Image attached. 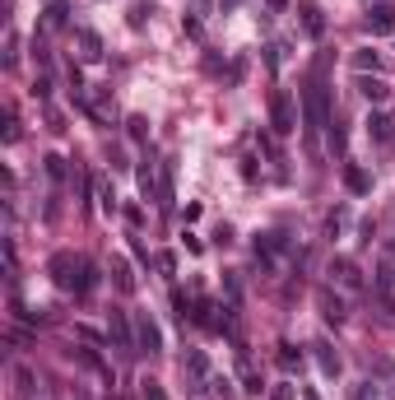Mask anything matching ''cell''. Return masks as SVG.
<instances>
[{
    "label": "cell",
    "instance_id": "cell-1",
    "mask_svg": "<svg viewBox=\"0 0 395 400\" xmlns=\"http://www.w3.org/2000/svg\"><path fill=\"white\" fill-rule=\"evenodd\" d=\"M303 117H307V140L317 144V131L321 126H330V93H326V84L321 79H312L303 93Z\"/></svg>",
    "mask_w": 395,
    "mask_h": 400
},
{
    "label": "cell",
    "instance_id": "cell-2",
    "mask_svg": "<svg viewBox=\"0 0 395 400\" xmlns=\"http://www.w3.org/2000/svg\"><path fill=\"white\" fill-rule=\"evenodd\" d=\"M182 377H186V386H191V396H200V391L210 386V354H205V349H186Z\"/></svg>",
    "mask_w": 395,
    "mask_h": 400
},
{
    "label": "cell",
    "instance_id": "cell-3",
    "mask_svg": "<svg viewBox=\"0 0 395 400\" xmlns=\"http://www.w3.org/2000/svg\"><path fill=\"white\" fill-rule=\"evenodd\" d=\"M135 349L140 354H163V331H158V322H153L149 312L135 317Z\"/></svg>",
    "mask_w": 395,
    "mask_h": 400
},
{
    "label": "cell",
    "instance_id": "cell-4",
    "mask_svg": "<svg viewBox=\"0 0 395 400\" xmlns=\"http://www.w3.org/2000/svg\"><path fill=\"white\" fill-rule=\"evenodd\" d=\"M107 335L117 340V349H126V354H140V349H135V322H131L126 312L112 308V317H107Z\"/></svg>",
    "mask_w": 395,
    "mask_h": 400
},
{
    "label": "cell",
    "instance_id": "cell-5",
    "mask_svg": "<svg viewBox=\"0 0 395 400\" xmlns=\"http://www.w3.org/2000/svg\"><path fill=\"white\" fill-rule=\"evenodd\" d=\"M270 126H274V135L298 131V117H293V98H289V93H274V98H270Z\"/></svg>",
    "mask_w": 395,
    "mask_h": 400
},
{
    "label": "cell",
    "instance_id": "cell-6",
    "mask_svg": "<svg viewBox=\"0 0 395 400\" xmlns=\"http://www.w3.org/2000/svg\"><path fill=\"white\" fill-rule=\"evenodd\" d=\"M312 354H317V368H321V377H339V372H344V358L335 354V344L330 340H317V344H312Z\"/></svg>",
    "mask_w": 395,
    "mask_h": 400
},
{
    "label": "cell",
    "instance_id": "cell-7",
    "mask_svg": "<svg viewBox=\"0 0 395 400\" xmlns=\"http://www.w3.org/2000/svg\"><path fill=\"white\" fill-rule=\"evenodd\" d=\"M330 279L344 284V289H363V270H358V261H349V256H335L330 261Z\"/></svg>",
    "mask_w": 395,
    "mask_h": 400
},
{
    "label": "cell",
    "instance_id": "cell-8",
    "mask_svg": "<svg viewBox=\"0 0 395 400\" xmlns=\"http://www.w3.org/2000/svg\"><path fill=\"white\" fill-rule=\"evenodd\" d=\"M367 28L372 33H395V5L391 0H377V5L367 10Z\"/></svg>",
    "mask_w": 395,
    "mask_h": 400
},
{
    "label": "cell",
    "instance_id": "cell-9",
    "mask_svg": "<svg viewBox=\"0 0 395 400\" xmlns=\"http://www.w3.org/2000/svg\"><path fill=\"white\" fill-rule=\"evenodd\" d=\"M75 256H70V251H56V256H51V265H47V270H51V279H56V284H61V289H75V275H70V270H75Z\"/></svg>",
    "mask_w": 395,
    "mask_h": 400
},
{
    "label": "cell",
    "instance_id": "cell-10",
    "mask_svg": "<svg viewBox=\"0 0 395 400\" xmlns=\"http://www.w3.org/2000/svg\"><path fill=\"white\" fill-rule=\"evenodd\" d=\"M317 308H321V317H326L330 326H339V322H344V298H339V293L317 289Z\"/></svg>",
    "mask_w": 395,
    "mask_h": 400
},
{
    "label": "cell",
    "instance_id": "cell-11",
    "mask_svg": "<svg viewBox=\"0 0 395 400\" xmlns=\"http://www.w3.org/2000/svg\"><path fill=\"white\" fill-rule=\"evenodd\" d=\"M367 135L377 140V144L395 140V117H391V112H372V117H367Z\"/></svg>",
    "mask_w": 395,
    "mask_h": 400
},
{
    "label": "cell",
    "instance_id": "cell-12",
    "mask_svg": "<svg viewBox=\"0 0 395 400\" xmlns=\"http://www.w3.org/2000/svg\"><path fill=\"white\" fill-rule=\"evenodd\" d=\"M358 93H363L367 103H386V98H391V84L377 79V75H358Z\"/></svg>",
    "mask_w": 395,
    "mask_h": 400
},
{
    "label": "cell",
    "instance_id": "cell-13",
    "mask_svg": "<svg viewBox=\"0 0 395 400\" xmlns=\"http://www.w3.org/2000/svg\"><path fill=\"white\" fill-rule=\"evenodd\" d=\"M298 15H303V28H307V38H321V33H326V19H321V5H312V0H303V5H298Z\"/></svg>",
    "mask_w": 395,
    "mask_h": 400
},
{
    "label": "cell",
    "instance_id": "cell-14",
    "mask_svg": "<svg viewBox=\"0 0 395 400\" xmlns=\"http://www.w3.org/2000/svg\"><path fill=\"white\" fill-rule=\"evenodd\" d=\"M98 279H103V275H98V265H93V261H79V275H75V293H79V298H89V293L98 289Z\"/></svg>",
    "mask_w": 395,
    "mask_h": 400
},
{
    "label": "cell",
    "instance_id": "cell-15",
    "mask_svg": "<svg viewBox=\"0 0 395 400\" xmlns=\"http://www.w3.org/2000/svg\"><path fill=\"white\" fill-rule=\"evenodd\" d=\"M349 61H353V70H358V75H367V70L377 75L381 65H386V61H381V51H372V47H358V51H353Z\"/></svg>",
    "mask_w": 395,
    "mask_h": 400
},
{
    "label": "cell",
    "instance_id": "cell-16",
    "mask_svg": "<svg viewBox=\"0 0 395 400\" xmlns=\"http://www.w3.org/2000/svg\"><path fill=\"white\" fill-rule=\"evenodd\" d=\"M140 191H144V196L149 200H158V163H153V158H144V163H140Z\"/></svg>",
    "mask_w": 395,
    "mask_h": 400
},
{
    "label": "cell",
    "instance_id": "cell-17",
    "mask_svg": "<svg viewBox=\"0 0 395 400\" xmlns=\"http://www.w3.org/2000/svg\"><path fill=\"white\" fill-rule=\"evenodd\" d=\"M112 279H117V289H121V293H135V270H131L126 256H112Z\"/></svg>",
    "mask_w": 395,
    "mask_h": 400
},
{
    "label": "cell",
    "instance_id": "cell-18",
    "mask_svg": "<svg viewBox=\"0 0 395 400\" xmlns=\"http://www.w3.org/2000/svg\"><path fill=\"white\" fill-rule=\"evenodd\" d=\"M75 38H79V56H84V61H98V56H103V38L93 28H79Z\"/></svg>",
    "mask_w": 395,
    "mask_h": 400
},
{
    "label": "cell",
    "instance_id": "cell-19",
    "mask_svg": "<svg viewBox=\"0 0 395 400\" xmlns=\"http://www.w3.org/2000/svg\"><path fill=\"white\" fill-rule=\"evenodd\" d=\"M274 363H279L284 372H298V368H303V349H293L289 340H284V344H279V354H274Z\"/></svg>",
    "mask_w": 395,
    "mask_h": 400
},
{
    "label": "cell",
    "instance_id": "cell-20",
    "mask_svg": "<svg viewBox=\"0 0 395 400\" xmlns=\"http://www.w3.org/2000/svg\"><path fill=\"white\" fill-rule=\"evenodd\" d=\"M344 182H349V191H353V196H367V191H372V177H367L363 168H353V163L344 168Z\"/></svg>",
    "mask_w": 395,
    "mask_h": 400
},
{
    "label": "cell",
    "instance_id": "cell-21",
    "mask_svg": "<svg viewBox=\"0 0 395 400\" xmlns=\"http://www.w3.org/2000/svg\"><path fill=\"white\" fill-rule=\"evenodd\" d=\"M377 293H386V298L395 293V261H391V256L377 265Z\"/></svg>",
    "mask_w": 395,
    "mask_h": 400
},
{
    "label": "cell",
    "instance_id": "cell-22",
    "mask_svg": "<svg viewBox=\"0 0 395 400\" xmlns=\"http://www.w3.org/2000/svg\"><path fill=\"white\" fill-rule=\"evenodd\" d=\"M15 396L19 400H33V372L28 368H15Z\"/></svg>",
    "mask_w": 395,
    "mask_h": 400
},
{
    "label": "cell",
    "instance_id": "cell-23",
    "mask_svg": "<svg viewBox=\"0 0 395 400\" xmlns=\"http://www.w3.org/2000/svg\"><path fill=\"white\" fill-rule=\"evenodd\" d=\"M172 312H177V322H191L196 312H191V298H186L182 289H172Z\"/></svg>",
    "mask_w": 395,
    "mask_h": 400
},
{
    "label": "cell",
    "instance_id": "cell-24",
    "mask_svg": "<svg viewBox=\"0 0 395 400\" xmlns=\"http://www.w3.org/2000/svg\"><path fill=\"white\" fill-rule=\"evenodd\" d=\"M47 28H65V0H51V5H47Z\"/></svg>",
    "mask_w": 395,
    "mask_h": 400
},
{
    "label": "cell",
    "instance_id": "cell-25",
    "mask_svg": "<svg viewBox=\"0 0 395 400\" xmlns=\"http://www.w3.org/2000/svg\"><path fill=\"white\" fill-rule=\"evenodd\" d=\"M42 163H47V177H51V182H65V158L61 154H47Z\"/></svg>",
    "mask_w": 395,
    "mask_h": 400
},
{
    "label": "cell",
    "instance_id": "cell-26",
    "mask_svg": "<svg viewBox=\"0 0 395 400\" xmlns=\"http://www.w3.org/2000/svg\"><path fill=\"white\" fill-rule=\"evenodd\" d=\"M242 391H246V396H260V391H265V382H260L256 372L246 368V372H242Z\"/></svg>",
    "mask_w": 395,
    "mask_h": 400
},
{
    "label": "cell",
    "instance_id": "cell-27",
    "mask_svg": "<svg viewBox=\"0 0 395 400\" xmlns=\"http://www.w3.org/2000/svg\"><path fill=\"white\" fill-rule=\"evenodd\" d=\"M210 386H214V400H233V382L228 377H210Z\"/></svg>",
    "mask_w": 395,
    "mask_h": 400
},
{
    "label": "cell",
    "instance_id": "cell-28",
    "mask_svg": "<svg viewBox=\"0 0 395 400\" xmlns=\"http://www.w3.org/2000/svg\"><path fill=\"white\" fill-rule=\"evenodd\" d=\"M126 131H131V140H144V135H149V122H144V117H131Z\"/></svg>",
    "mask_w": 395,
    "mask_h": 400
},
{
    "label": "cell",
    "instance_id": "cell-29",
    "mask_svg": "<svg viewBox=\"0 0 395 400\" xmlns=\"http://www.w3.org/2000/svg\"><path fill=\"white\" fill-rule=\"evenodd\" d=\"M140 386H144V391H140V400H167V396H163V386L153 382V377H149V382H140Z\"/></svg>",
    "mask_w": 395,
    "mask_h": 400
},
{
    "label": "cell",
    "instance_id": "cell-30",
    "mask_svg": "<svg viewBox=\"0 0 395 400\" xmlns=\"http://www.w3.org/2000/svg\"><path fill=\"white\" fill-rule=\"evenodd\" d=\"M153 265H158L163 275H172V270H177V256H172V251H158V256H153Z\"/></svg>",
    "mask_w": 395,
    "mask_h": 400
},
{
    "label": "cell",
    "instance_id": "cell-31",
    "mask_svg": "<svg viewBox=\"0 0 395 400\" xmlns=\"http://www.w3.org/2000/svg\"><path fill=\"white\" fill-rule=\"evenodd\" d=\"M103 215H117V191H112V182H103Z\"/></svg>",
    "mask_w": 395,
    "mask_h": 400
},
{
    "label": "cell",
    "instance_id": "cell-32",
    "mask_svg": "<svg viewBox=\"0 0 395 400\" xmlns=\"http://www.w3.org/2000/svg\"><path fill=\"white\" fill-rule=\"evenodd\" d=\"M270 400H298V391H293V382H279L270 391Z\"/></svg>",
    "mask_w": 395,
    "mask_h": 400
},
{
    "label": "cell",
    "instance_id": "cell-33",
    "mask_svg": "<svg viewBox=\"0 0 395 400\" xmlns=\"http://www.w3.org/2000/svg\"><path fill=\"white\" fill-rule=\"evenodd\" d=\"M330 149H335V154H344V126H330Z\"/></svg>",
    "mask_w": 395,
    "mask_h": 400
},
{
    "label": "cell",
    "instance_id": "cell-34",
    "mask_svg": "<svg viewBox=\"0 0 395 400\" xmlns=\"http://www.w3.org/2000/svg\"><path fill=\"white\" fill-rule=\"evenodd\" d=\"M19 61V38L10 33V42H5V65H15Z\"/></svg>",
    "mask_w": 395,
    "mask_h": 400
},
{
    "label": "cell",
    "instance_id": "cell-35",
    "mask_svg": "<svg viewBox=\"0 0 395 400\" xmlns=\"http://www.w3.org/2000/svg\"><path fill=\"white\" fill-rule=\"evenodd\" d=\"M279 51H284L279 42H270V47H265V65H270V70H279Z\"/></svg>",
    "mask_w": 395,
    "mask_h": 400
},
{
    "label": "cell",
    "instance_id": "cell-36",
    "mask_svg": "<svg viewBox=\"0 0 395 400\" xmlns=\"http://www.w3.org/2000/svg\"><path fill=\"white\" fill-rule=\"evenodd\" d=\"M47 93H51V79L37 75V79H33V98H47Z\"/></svg>",
    "mask_w": 395,
    "mask_h": 400
},
{
    "label": "cell",
    "instance_id": "cell-37",
    "mask_svg": "<svg viewBox=\"0 0 395 400\" xmlns=\"http://www.w3.org/2000/svg\"><path fill=\"white\" fill-rule=\"evenodd\" d=\"M47 126H51V131H65V117L56 108H47Z\"/></svg>",
    "mask_w": 395,
    "mask_h": 400
},
{
    "label": "cell",
    "instance_id": "cell-38",
    "mask_svg": "<svg viewBox=\"0 0 395 400\" xmlns=\"http://www.w3.org/2000/svg\"><path fill=\"white\" fill-rule=\"evenodd\" d=\"M353 400H377V386H372V382H363L358 391H353Z\"/></svg>",
    "mask_w": 395,
    "mask_h": 400
},
{
    "label": "cell",
    "instance_id": "cell-39",
    "mask_svg": "<svg viewBox=\"0 0 395 400\" xmlns=\"http://www.w3.org/2000/svg\"><path fill=\"white\" fill-rule=\"evenodd\" d=\"M19 135H24V131H19V122H15V117H10V122H5V140H10V144H15Z\"/></svg>",
    "mask_w": 395,
    "mask_h": 400
},
{
    "label": "cell",
    "instance_id": "cell-40",
    "mask_svg": "<svg viewBox=\"0 0 395 400\" xmlns=\"http://www.w3.org/2000/svg\"><path fill=\"white\" fill-rule=\"evenodd\" d=\"M265 10H274V15H284V10H289V0H265Z\"/></svg>",
    "mask_w": 395,
    "mask_h": 400
},
{
    "label": "cell",
    "instance_id": "cell-41",
    "mask_svg": "<svg viewBox=\"0 0 395 400\" xmlns=\"http://www.w3.org/2000/svg\"><path fill=\"white\" fill-rule=\"evenodd\" d=\"M191 5H196V15H210V5H214V0H191Z\"/></svg>",
    "mask_w": 395,
    "mask_h": 400
},
{
    "label": "cell",
    "instance_id": "cell-42",
    "mask_svg": "<svg viewBox=\"0 0 395 400\" xmlns=\"http://www.w3.org/2000/svg\"><path fill=\"white\" fill-rule=\"evenodd\" d=\"M219 5H224V10H237V5H242V0H219Z\"/></svg>",
    "mask_w": 395,
    "mask_h": 400
}]
</instances>
